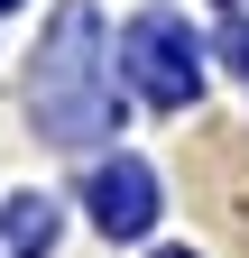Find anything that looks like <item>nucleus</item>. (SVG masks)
<instances>
[{"instance_id": "nucleus-2", "label": "nucleus", "mask_w": 249, "mask_h": 258, "mask_svg": "<svg viewBox=\"0 0 249 258\" xmlns=\"http://www.w3.org/2000/svg\"><path fill=\"white\" fill-rule=\"evenodd\" d=\"M92 212H102V231H139L148 221V175L139 166H102L92 175Z\"/></svg>"}, {"instance_id": "nucleus-1", "label": "nucleus", "mask_w": 249, "mask_h": 258, "mask_svg": "<svg viewBox=\"0 0 249 258\" xmlns=\"http://www.w3.org/2000/svg\"><path fill=\"white\" fill-rule=\"evenodd\" d=\"M130 55H139V83L157 92V102H184V64H175V19H139L130 28Z\"/></svg>"}]
</instances>
